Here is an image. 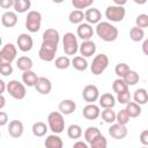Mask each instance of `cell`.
Wrapping results in <instances>:
<instances>
[{
	"label": "cell",
	"mask_w": 148,
	"mask_h": 148,
	"mask_svg": "<svg viewBox=\"0 0 148 148\" xmlns=\"http://www.w3.org/2000/svg\"><path fill=\"white\" fill-rule=\"evenodd\" d=\"M0 92H1V95H3V92H5V90L7 89V84H6V82L3 81V80H0Z\"/></svg>",
	"instance_id": "cell-51"
},
{
	"label": "cell",
	"mask_w": 148,
	"mask_h": 148,
	"mask_svg": "<svg viewBox=\"0 0 148 148\" xmlns=\"http://www.w3.org/2000/svg\"><path fill=\"white\" fill-rule=\"evenodd\" d=\"M72 66H73L76 71L82 72V71H86V69H87V67H88V61H87V59H86L84 57H82V56H76V57H74V58L72 59Z\"/></svg>",
	"instance_id": "cell-27"
},
{
	"label": "cell",
	"mask_w": 148,
	"mask_h": 148,
	"mask_svg": "<svg viewBox=\"0 0 148 148\" xmlns=\"http://www.w3.org/2000/svg\"><path fill=\"white\" fill-rule=\"evenodd\" d=\"M112 89H113V91L118 95V94H120V92H124V91H126V90H128V86L125 83V81L123 80V79H117V80H114L113 81V83H112Z\"/></svg>",
	"instance_id": "cell-38"
},
{
	"label": "cell",
	"mask_w": 148,
	"mask_h": 148,
	"mask_svg": "<svg viewBox=\"0 0 148 148\" xmlns=\"http://www.w3.org/2000/svg\"><path fill=\"white\" fill-rule=\"evenodd\" d=\"M31 131H32V134H34L35 136L40 138V136H44V135L46 134V132H47V126H46V124L43 123V121H37V123H35V124L32 125Z\"/></svg>",
	"instance_id": "cell-28"
},
{
	"label": "cell",
	"mask_w": 148,
	"mask_h": 148,
	"mask_svg": "<svg viewBox=\"0 0 148 148\" xmlns=\"http://www.w3.org/2000/svg\"><path fill=\"white\" fill-rule=\"evenodd\" d=\"M16 66L20 71L28 72V71H31V68L34 66V62H32L31 58H29L27 56H22L16 60Z\"/></svg>",
	"instance_id": "cell-25"
},
{
	"label": "cell",
	"mask_w": 148,
	"mask_h": 148,
	"mask_svg": "<svg viewBox=\"0 0 148 148\" xmlns=\"http://www.w3.org/2000/svg\"><path fill=\"white\" fill-rule=\"evenodd\" d=\"M7 91L13 98L18 99V101L23 99L25 97V94H27V89H25L24 83H21L17 80H10L7 83Z\"/></svg>",
	"instance_id": "cell-5"
},
{
	"label": "cell",
	"mask_w": 148,
	"mask_h": 148,
	"mask_svg": "<svg viewBox=\"0 0 148 148\" xmlns=\"http://www.w3.org/2000/svg\"><path fill=\"white\" fill-rule=\"evenodd\" d=\"M59 112L62 114H72L76 109V103L73 99H62L59 103Z\"/></svg>",
	"instance_id": "cell-19"
},
{
	"label": "cell",
	"mask_w": 148,
	"mask_h": 148,
	"mask_svg": "<svg viewBox=\"0 0 148 148\" xmlns=\"http://www.w3.org/2000/svg\"><path fill=\"white\" fill-rule=\"evenodd\" d=\"M130 116H128V113H127V111H126V109H121L120 111H118V113H117V118H116V121L118 123V124H120V125H124V126H126V124L130 121Z\"/></svg>",
	"instance_id": "cell-40"
},
{
	"label": "cell",
	"mask_w": 148,
	"mask_h": 148,
	"mask_svg": "<svg viewBox=\"0 0 148 148\" xmlns=\"http://www.w3.org/2000/svg\"><path fill=\"white\" fill-rule=\"evenodd\" d=\"M99 106L103 109H112L116 105V98L111 92H105L99 96Z\"/></svg>",
	"instance_id": "cell-22"
},
{
	"label": "cell",
	"mask_w": 148,
	"mask_h": 148,
	"mask_svg": "<svg viewBox=\"0 0 148 148\" xmlns=\"http://www.w3.org/2000/svg\"><path fill=\"white\" fill-rule=\"evenodd\" d=\"M82 97L89 104H94V102L99 99V90L95 84H87L82 90Z\"/></svg>",
	"instance_id": "cell-10"
},
{
	"label": "cell",
	"mask_w": 148,
	"mask_h": 148,
	"mask_svg": "<svg viewBox=\"0 0 148 148\" xmlns=\"http://www.w3.org/2000/svg\"><path fill=\"white\" fill-rule=\"evenodd\" d=\"M140 142L143 146L148 147V130H145L140 133Z\"/></svg>",
	"instance_id": "cell-46"
},
{
	"label": "cell",
	"mask_w": 148,
	"mask_h": 148,
	"mask_svg": "<svg viewBox=\"0 0 148 148\" xmlns=\"http://www.w3.org/2000/svg\"><path fill=\"white\" fill-rule=\"evenodd\" d=\"M0 101H1V103H0V109H3V106H5V102H6V99H5V97H3V95H1Z\"/></svg>",
	"instance_id": "cell-53"
},
{
	"label": "cell",
	"mask_w": 148,
	"mask_h": 148,
	"mask_svg": "<svg viewBox=\"0 0 148 148\" xmlns=\"http://www.w3.org/2000/svg\"><path fill=\"white\" fill-rule=\"evenodd\" d=\"M102 18V13L98 8H88L84 13V20L89 24H98Z\"/></svg>",
	"instance_id": "cell-15"
},
{
	"label": "cell",
	"mask_w": 148,
	"mask_h": 148,
	"mask_svg": "<svg viewBox=\"0 0 148 148\" xmlns=\"http://www.w3.org/2000/svg\"><path fill=\"white\" fill-rule=\"evenodd\" d=\"M82 114L88 120H95V119H97L101 116L99 106L98 105H95V104H88V105H86L83 108Z\"/></svg>",
	"instance_id": "cell-16"
},
{
	"label": "cell",
	"mask_w": 148,
	"mask_h": 148,
	"mask_svg": "<svg viewBox=\"0 0 148 148\" xmlns=\"http://www.w3.org/2000/svg\"><path fill=\"white\" fill-rule=\"evenodd\" d=\"M125 109L131 118H136L141 114V106L135 102H130L128 104H126Z\"/></svg>",
	"instance_id": "cell-30"
},
{
	"label": "cell",
	"mask_w": 148,
	"mask_h": 148,
	"mask_svg": "<svg viewBox=\"0 0 148 148\" xmlns=\"http://www.w3.org/2000/svg\"><path fill=\"white\" fill-rule=\"evenodd\" d=\"M23 131H24V127H23L22 121L16 120V119L9 121V124H8V134H9L12 138L17 139V138L22 136Z\"/></svg>",
	"instance_id": "cell-14"
},
{
	"label": "cell",
	"mask_w": 148,
	"mask_h": 148,
	"mask_svg": "<svg viewBox=\"0 0 148 148\" xmlns=\"http://www.w3.org/2000/svg\"><path fill=\"white\" fill-rule=\"evenodd\" d=\"M102 133L99 132V130L97 128V127H95V126H89L86 131H84V139H86V141L90 145L97 136H99Z\"/></svg>",
	"instance_id": "cell-29"
},
{
	"label": "cell",
	"mask_w": 148,
	"mask_h": 148,
	"mask_svg": "<svg viewBox=\"0 0 148 148\" xmlns=\"http://www.w3.org/2000/svg\"><path fill=\"white\" fill-rule=\"evenodd\" d=\"M1 23L6 28H13L17 23V15L15 12H5L1 16Z\"/></svg>",
	"instance_id": "cell-20"
},
{
	"label": "cell",
	"mask_w": 148,
	"mask_h": 148,
	"mask_svg": "<svg viewBox=\"0 0 148 148\" xmlns=\"http://www.w3.org/2000/svg\"><path fill=\"white\" fill-rule=\"evenodd\" d=\"M0 73L2 76H8L13 73V67L12 64H5V62H0Z\"/></svg>",
	"instance_id": "cell-45"
},
{
	"label": "cell",
	"mask_w": 148,
	"mask_h": 148,
	"mask_svg": "<svg viewBox=\"0 0 148 148\" xmlns=\"http://www.w3.org/2000/svg\"><path fill=\"white\" fill-rule=\"evenodd\" d=\"M36 90L40 94V95H49L52 90V83L51 81L45 77V76H39L38 79V82L36 84Z\"/></svg>",
	"instance_id": "cell-18"
},
{
	"label": "cell",
	"mask_w": 148,
	"mask_h": 148,
	"mask_svg": "<svg viewBox=\"0 0 148 148\" xmlns=\"http://www.w3.org/2000/svg\"><path fill=\"white\" fill-rule=\"evenodd\" d=\"M38 79H39V76H37V74L34 71L23 72V74H22V81L28 87H36Z\"/></svg>",
	"instance_id": "cell-23"
},
{
	"label": "cell",
	"mask_w": 148,
	"mask_h": 148,
	"mask_svg": "<svg viewBox=\"0 0 148 148\" xmlns=\"http://www.w3.org/2000/svg\"><path fill=\"white\" fill-rule=\"evenodd\" d=\"M133 99L135 103H138L139 105L146 104L148 102V91L145 88H139L134 91L133 94Z\"/></svg>",
	"instance_id": "cell-26"
},
{
	"label": "cell",
	"mask_w": 148,
	"mask_h": 148,
	"mask_svg": "<svg viewBox=\"0 0 148 148\" xmlns=\"http://www.w3.org/2000/svg\"><path fill=\"white\" fill-rule=\"evenodd\" d=\"M94 3V0H73L72 5L74 6L75 9H83V8H88Z\"/></svg>",
	"instance_id": "cell-42"
},
{
	"label": "cell",
	"mask_w": 148,
	"mask_h": 148,
	"mask_svg": "<svg viewBox=\"0 0 148 148\" xmlns=\"http://www.w3.org/2000/svg\"><path fill=\"white\" fill-rule=\"evenodd\" d=\"M68 20L71 23L73 24H81L82 21L84 20V13L82 10H79V9H74L69 13L68 15Z\"/></svg>",
	"instance_id": "cell-31"
},
{
	"label": "cell",
	"mask_w": 148,
	"mask_h": 148,
	"mask_svg": "<svg viewBox=\"0 0 148 148\" xmlns=\"http://www.w3.org/2000/svg\"><path fill=\"white\" fill-rule=\"evenodd\" d=\"M142 52H143L146 56H148V38L145 39L143 43H142Z\"/></svg>",
	"instance_id": "cell-50"
},
{
	"label": "cell",
	"mask_w": 148,
	"mask_h": 148,
	"mask_svg": "<svg viewBox=\"0 0 148 148\" xmlns=\"http://www.w3.org/2000/svg\"><path fill=\"white\" fill-rule=\"evenodd\" d=\"M135 24L141 29L148 28V14H139L135 18Z\"/></svg>",
	"instance_id": "cell-43"
},
{
	"label": "cell",
	"mask_w": 148,
	"mask_h": 148,
	"mask_svg": "<svg viewBox=\"0 0 148 148\" xmlns=\"http://www.w3.org/2000/svg\"><path fill=\"white\" fill-rule=\"evenodd\" d=\"M58 50V44L50 42H42V45L38 51V56L43 61H52L56 58V52Z\"/></svg>",
	"instance_id": "cell-4"
},
{
	"label": "cell",
	"mask_w": 148,
	"mask_h": 148,
	"mask_svg": "<svg viewBox=\"0 0 148 148\" xmlns=\"http://www.w3.org/2000/svg\"><path fill=\"white\" fill-rule=\"evenodd\" d=\"M97 36L104 42H113L118 37V29L110 22H99L96 25Z\"/></svg>",
	"instance_id": "cell-1"
},
{
	"label": "cell",
	"mask_w": 148,
	"mask_h": 148,
	"mask_svg": "<svg viewBox=\"0 0 148 148\" xmlns=\"http://www.w3.org/2000/svg\"><path fill=\"white\" fill-rule=\"evenodd\" d=\"M113 1H114V5L116 6H121V7H124V5L126 3L125 0H121V1L120 0H113Z\"/></svg>",
	"instance_id": "cell-52"
},
{
	"label": "cell",
	"mask_w": 148,
	"mask_h": 148,
	"mask_svg": "<svg viewBox=\"0 0 148 148\" xmlns=\"http://www.w3.org/2000/svg\"><path fill=\"white\" fill-rule=\"evenodd\" d=\"M16 43H17L18 50L22 51V52H28L34 46V40H32L31 36L28 35V34H20L18 37H17Z\"/></svg>",
	"instance_id": "cell-11"
},
{
	"label": "cell",
	"mask_w": 148,
	"mask_h": 148,
	"mask_svg": "<svg viewBox=\"0 0 148 148\" xmlns=\"http://www.w3.org/2000/svg\"><path fill=\"white\" fill-rule=\"evenodd\" d=\"M79 51H80V54L82 57H84V58L92 57L95 54V52H96V44L91 39L90 40H84L80 45Z\"/></svg>",
	"instance_id": "cell-17"
},
{
	"label": "cell",
	"mask_w": 148,
	"mask_h": 148,
	"mask_svg": "<svg viewBox=\"0 0 148 148\" xmlns=\"http://www.w3.org/2000/svg\"><path fill=\"white\" fill-rule=\"evenodd\" d=\"M54 65L58 69H67L69 66H72V60L67 56H61L56 59Z\"/></svg>",
	"instance_id": "cell-36"
},
{
	"label": "cell",
	"mask_w": 148,
	"mask_h": 148,
	"mask_svg": "<svg viewBox=\"0 0 148 148\" xmlns=\"http://www.w3.org/2000/svg\"><path fill=\"white\" fill-rule=\"evenodd\" d=\"M130 71H131V69H130V66H128L127 64H125V62H119V64H117L116 67H114V73H116L120 79H124V76H125Z\"/></svg>",
	"instance_id": "cell-39"
},
{
	"label": "cell",
	"mask_w": 148,
	"mask_h": 148,
	"mask_svg": "<svg viewBox=\"0 0 148 148\" xmlns=\"http://www.w3.org/2000/svg\"><path fill=\"white\" fill-rule=\"evenodd\" d=\"M109 134L111 135V138L116 139V140H121L124 138H126L127 135V128L124 125L120 124H112L109 127Z\"/></svg>",
	"instance_id": "cell-13"
},
{
	"label": "cell",
	"mask_w": 148,
	"mask_h": 148,
	"mask_svg": "<svg viewBox=\"0 0 148 148\" xmlns=\"http://www.w3.org/2000/svg\"><path fill=\"white\" fill-rule=\"evenodd\" d=\"M90 148H108L106 138L101 134L99 136H97V138L90 143Z\"/></svg>",
	"instance_id": "cell-41"
},
{
	"label": "cell",
	"mask_w": 148,
	"mask_h": 148,
	"mask_svg": "<svg viewBox=\"0 0 148 148\" xmlns=\"http://www.w3.org/2000/svg\"><path fill=\"white\" fill-rule=\"evenodd\" d=\"M12 6H14V1L13 0H2V1H0V7H2L5 9H8Z\"/></svg>",
	"instance_id": "cell-48"
},
{
	"label": "cell",
	"mask_w": 148,
	"mask_h": 148,
	"mask_svg": "<svg viewBox=\"0 0 148 148\" xmlns=\"http://www.w3.org/2000/svg\"><path fill=\"white\" fill-rule=\"evenodd\" d=\"M47 125L49 128L53 132V134H60L65 130V120L64 114L59 111H52L47 116Z\"/></svg>",
	"instance_id": "cell-2"
},
{
	"label": "cell",
	"mask_w": 148,
	"mask_h": 148,
	"mask_svg": "<svg viewBox=\"0 0 148 148\" xmlns=\"http://www.w3.org/2000/svg\"><path fill=\"white\" fill-rule=\"evenodd\" d=\"M72 148H90V147H88L87 142H83V141H76V142L73 145Z\"/></svg>",
	"instance_id": "cell-49"
},
{
	"label": "cell",
	"mask_w": 148,
	"mask_h": 148,
	"mask_svg": "<svg viewBox=\"0 0 148 148\" xmlns=\"http://www.w3.org/2000/svg\"><path fill=\"white\" fill-rule=\"evenodd\" d=\"M145 37V31L143 29L139 28V27H133L131 28L130 30V38L133 40V42H141Z\"/></svg>",
	"instance_id": "cell-34"
},
{
	"label": "cell",
	"mask_w": 148,
	"mask_h": 148,
	"mask_svg": "<svg viewBox=\"0 0 148 148\" xmlns=\"http://www.w3.org/2000/svg\"><path fill=\"white\" fill-rule=\"evenodd\" d=\"M108 65H109V57L104 53H99L92 59V62L90 65L91 73L94 75H99L106 69Z\"/></svg>",
	"instance_id": "cell-7"
},
{
	"label": "cell",
	"mask_w": 148,
	"mask_h": 148,
	"mask_svg": "<svg viewBox=\"0 0 148 148\" xmlns=\"http://www.w3.org/2000/svg\"><path fill=\"white\" fill-rule=\"evenodd\" d=\"M125 14H126V10L121 6L111 5V6H108L105 9V17L111 22H121L125 17Z\"/></svg>",
	"instance_id": "cell-8"
},
{
	"label": "cell",
	"mask_w": 148,
	"mask_h": 148,
	"mask_svg": "<svg viewBox=\"0 0 148 148\" xmlns=\"http://www.w3.org/2000/svg\"><path fill=\"white\" fill-rule=\"evenodd\" d=\"M31 6L29 0H15L14 1V9L16 13H25Z\"/></svg>",
	"instance_id": "cell-33"
},
{
	"label": "cell",
	"mask_w": 148,
	"mask_h": 148,
	"mask_svg": "<svg viewBox=\"0 0 148 148\" xmlns=\"http://www.w3.org/2000/svg\"><path fill=\"white\" fill-rule=\"evenodd\" d=\"M42 14L37 10H30L25 17V28L30 32H37L40 29Z\"/></svg>",
	"instance_id": "cell-6"
},
{
	"label": "cell",
	"mask_w": 148,
	"mask_h": 148,
	"mask_svg": "<svg viewBox=\"0 0 148 148\" xmlns=\"http://www.w3.org/2000/svg\"><path fill=\"white\" fill-rule=\"evenodd\" d=\"M131 94L128 90L124 91V92H120L117 95V101L120 103V104H128L131 102Z\"/></svg>",
	"instance_id": "cell-44"
},
{
	"label": "cell",
	"mask_w": 148,
	"mask_h": 148,
	"mask_svg": "<svg viewBox=\"0 0 148 148\" xmlns=\"http://www.w3.org/2000/svg\"><path fill=\"white\" fill-rule=\"evenodd\" d=\"M59 40H60V35L58 32V30L56 29H46L43 34V42H50V43H56V44H59Z\"/></svg>",
	"instance_id": "cell-24"
},
{
	"label": "cell",
	"mask_w": 148,
	"mask_h": 148,
	"mask_svg": "<svg viewBox=\"0 0 148 148\" xmlns=\"http://www.w3.org/2000/svg\"><path fill=\"white\" fill-rule=\"evenodd\" d=\"M62 49L65 54L67 56H75V53L79 51L80 45L77 44L76 36L73 32H66L62 37Z\"/></svg>",
	"instance_id": "cell-3"
},
{
	"label": "cell",
	"mask_w": 148,
	"mask_h": 148,
	"mask_svg": "<svg viewBox=\"0 0 148 148\" xmlns=\"http://www.w3.org/2000/svg\"><path fill=\"white\" fill-rule=\"evenodd\" d=\"M76 34H77V37L81 38L83 42L90 40V38L94 35V29L89 23H81L76 28Z\"/></svg>",
	"instance_id": "cell-12"
},
{
	"label": "cell",
	"mask_w": 148,
	"mask_h": 148,
	"mask_svg": "<svg viewBox=\"0 0 148 148\" xmlns=\"http://www.w3.org/2000/svg\"><path fill=\"white\" fill-rule=\"evenodd\" d=\"M8 123V114L5 111L0 112V126H5Z\"/></svg>",
	"instance_id": "cell-47"
},
{
	"label": "cell",
	"mask_w": 148,
	"mask_h": 148,
	"mask_svg": "<svg viewBox=\"0 0 148 148\" xmlns=\"http://www.w3.org/2000/svg\"><path fill=\"white\" fill-rule=\"evenodd\" d=\"M101 117L102 119L108 123V124H113L116 121V118H117V113L112 110V109H104L102 112H101Z\"/></svg>",
	"instance_id": "cell-35"
},
{
	"label": "cell",
	"mask_w": 148,
	"mask_h": 148,
	"mask_svg": "<svg viewBox=\"0 0 148 148\" xmlns=\"http://www.w3.org/2000/svg\"><path fill=\"white\" fill-rule=\"evenodd\" d=\"M139 79H140V76H139V74L135 72V71H130L125 76H124V81H125V83L127 84V86H135L138 82H139Z\"/></svg>",
	"instance_id": "cell-37"
},
{
	"label": "cell",
	"mask_w": 148,
	"mask_h": 148,
	"mask_svg": "<svg viewBox=\"0 0 148 148\" xmlns=\"http://www.w3.org/2000/svg\"><path fill=\"white\" fill-rule=\"evenodd\" d=\"M141 148H148V147H146V146H143V147H141Z\"/></svg>",
	"instance_id": "cell-54"
},
{
	"label": "cell",
	"mask_w": 148,
	"mask_h": 148,
	"mask_svg": "<svg viewBox=\"0 0 148 148\" xmlns=\"http://www.w3.org/2000/svg\"><path fill=\"white\" fill-rule=\"evenodd\" d=\"M17 54V49L14 44L12 43H7L2 46L1 51H0V62H5V64H12Z\"/></svg>",
	"instance_id": "cell-9"
},
{
	"label": "cell",
	"mask_w": 148,
	"mask_h": 148,
	"mask_svg": "<svg viewBox=\"0 0 148 148\" xmlns=\"http://www.w3.org/2000/svg\"><path fill=\"white\" fill-rule=\"evenodd\" d=\"M82 133H83L82 132V128L77 124H72L67 128V135L71 139H80L81 135H82Z\"/></svg>",
	"instance_id": "cell-32"
},
{
	"label": "cell",
	"mask_w": 148,
	"mask_h": 148,
	"mask_svg": "<svg viewBox=\"0 0 148 148\" xmlns=\"http://www.w3.org/2000/svg\"><path fill=\"white\" fill-rule=\"evenodd\" d=\"M44 145H45V148H62L64 147L62 139L58 134L47 135L44 141Z\"/></svg>",
	"instance_id": "cell-21"
}]
</instances>
